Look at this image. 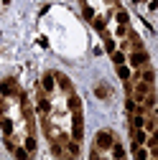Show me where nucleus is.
<instances>
[{
  "instance_id": "f257e3e1",
  "label": "nucleus",
  "mask_w": 158,
  "mask_h": 160,
  "mask_svg": "<svg viewBox=\"0 0 158 160\" xmlns=\"http://www.w3.org/2000/svg\"><path fill=\"white\" fill-rule=\"evenodd\" d=\"M115 142H117L115 132H110V130H100V132L94 135L92 158H105V155H110V152H112V148H115Z\"/></svg>"
},
{
  "instance_id": "f03ea898",
  "label": "nucleus",
  "mask_w": 158,
  "mask_h": 160,
  "mask_svg": "<svg viewBox=\"0 0 158 160\" xmlns=\"http://www.w3.org/2000/svg\"><path fill=\"white\" fill-rule=\"evenodd\" d=\"M148 64H150V58H148L145 48L133 51V53H130V66H133V69H143V66H148Z\"/></svg>"
},
{
  "instance_id": "7ed1b4c3",
  "label": "nucleus",
  "mask_w": 158,
  "mask_h": 160,
  "mask_svg": "<svg viewBox=\"0 0 158 160\" xmlns=\"http://www.w3.org/2000/svg\"><path fill=\"white\" fill-rule=\"evenodd\" d=\"M94 94H97V97H102V99H110V87H107L105 82H102V84H97Z\"/></svg>"
},
{
  "instance_id": "20e7f679",
  "label": "nucleus",
  "mask_w": 158,
  "mask_h": 160,
  "mask_svg": "<svg viewBox=\"0 0 158 160\" xmlns=\"http://www.w3.org/2000/svg\"><path fill=\"white\" fill-rule=\"evenodd\" d=\"M117 74H120L123 79H130V71H128V69H125L123 64H117Z\"/></svg>"
}]
</instances>
